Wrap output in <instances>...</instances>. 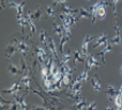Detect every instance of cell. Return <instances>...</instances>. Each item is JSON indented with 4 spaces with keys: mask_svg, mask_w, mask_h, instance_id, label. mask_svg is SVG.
Listing matches in <instances>:
<instances>
[{
    "mask_svg": "<svg viewBox=\"0 0 122 110\" xmlns=\"http://www.w3.org/2000/svg\"><path fill=\"white\" fill-rule=\"evenodd\" d=\"M7 2H8V7L14 8V9L17 12V13H16V17L23 16V8L25 6V1H24V0L21 1V2H15L13 0H7Z\"/></svg>",
    "mask_w": 122,
    "mask_h": 110,
    "instance_id": "1",
    "label": "cell"
},
{
    "mask_svg": "<svg viewBox=\"0 0 122 110\" xmlns=\"http://www.w3.org/2000/svg\"><path fill=\"white\" fill-rule=\"evenodd\" d=\"M16 51H19V49H17V43L15 40H13L12 42H9L8 44L6 45V49H5V55H6L7 58H12L14 55H15V52Z\"/></svg>",
    "mask_w": 122,
    "mask_h": 110,
    "instance_id": "2",
    "label": "cell"
},
{
    "mask_svg": "<svg viewBox=\"0 0 122 110\" xmlns=\"http://www.w3.org/2000/svg\"><path fill=\"white\" fill-rule=\"evenodd\" d=\"M36 57H37V60L41 63V64H46V62H47V59H48L46 50L43 48V46H37L36 48Z\"/></svg>",
    "mask_w": 122,
    "mask_h": 110,
    "instance_id": "3",
    "label": "cell"
},
{
    "mask_svg": "<svg viewBox=\"0 0 122 110\" xmlns=\"http://www.w3.org/2000/svg\"><path fill=\"white\" fill-rule=\"evenodd\" d=\"M47 48L51 51V53L53 56V58L59 60V52H58V48H56V44H55L54 40L52 37H48V42H47Z\"/></svg>",
    "mask_w": 122,
    "mask_h": 110,
    "instance_id": "4",
    "label": "cell"
},
{
    "mask_svg": "<svg viewBox=\"0 0 122 110\" xmlns=\"http://www.w3.org/2000/svg\"><path fill=\"white\" fill-rule=\"evenodd\" d=\"M16 43H17V49H19V51L21 52V55L23 56V57H25L27 53L29 52V50H30V46H29V44H28L27 42L24 41V40H15Z\"/></svg>",
    "mask_w": 122,
    "mask_h": 110,
    "instance_id": "5",
    "label": "cell"
},
{
    "mask_svg": "<svg viewBox=\"0 0 122 110\" xmlns=\"http://www.w3.org/2000/svg\"><path fill=\"white\" fill-rule=\"evenodd\" d=\"M92 38H93L92 36L88 35V36H85V38H84L83 42H82L81 52H82V55L84 56V57H88V55H89V42L91 41Z\"/></svg>",
    "mask_w": 122,
    "mask_h": 110,
    "instance_id": "6",
    "label": "cell"
},
{
    "mask_svg": "<svg viewBox=\"0 0 122 110\" xmlns=\"http://www.w3.org/2000/svg\"><path fill=\"white\" fill-rule=\"evenodd\" d=\"M20 89H21V81L17 80L16 82H14L13 85H12V87H10L9 89H4L1 93H2V94H16Z\"/></svg>",
    "mask_w": 122,
    "mask_h": 110,
    "instance_id": "7",
    "label": "cell"
},
{
    "mask_svg": "<svg viewBox=\"0 0 122 110\" xmlns=\"http://www.w3.org/2000/svg\"><path fill=\"white\" fill-rule=\"evenodd\" d=\"M15 95V101H16V103L19 104V109L21 110H24L28 108L27 103H25V97H27V95H23V96H20V95H17V93L16 94H14Z\"/></svg>",
    "mask_w": 122,
    "mask_h": 110,
    "instance_id": "8",
    "label": "cell"
},
{
    "mask_svg": "<svg viewBox=\"0 0 122 110\" xmlns=\"http://www.w3.org/2000/svg\"><path fill=\"white\" fill-rule=\"evenodd\" d=\"M105 94L107 95L108 100H111V101H114V97H115V95L117 94V89H116L113 85H107Z\"/></svg>",
    "mask_w": 122,
    "mask_h": 110,
    "instance_id": "9",
    "label": "cell"
},
{
    "mask_svg": "<svg viewBox=\"0 0 122 110\" xmlns=\"http://www.w3.org/2000/svg\"><path fill=\"white\" fill-rule=\"evenodd\" d=\"M99 66H100V63L97 62L95 57L89 53L88 57H86V67L88 69H93V67H99Z\"/></svg>",
    "mask_w": 122,
    "mask_h": 110,
    "instance_id": "10",
    "label": "cell"
},
{
    "mask_svg": "<svg viewBox=\"0 0 122 110\" xmlns=\"http://www.w3.org/2000/svg\"><path fill=\"white\" fill-rule=\"evenodd\" d=\"M107 42H108V40H107V34H106V33H102L100 36H98V37L96 38V43L93 44V48H98V46L105 45Z\"/></svg>",
    "mask_w": 122,
    "mask_h": 110,
    "instance_id": "11",
    "label": "cell"
},
{
    "mask_svg": "<svg viewBox=\"0 0 122 110\" xmlns=\"http://www.w3.org/2000/svg\"><path fill=\"white\" fill-rule=\"evenodd\" d=\"M114 104L116 109H122V85L120 86V89L117 90V94L114 97Z\"/></svg>",
    "mask_w": 122,
    "mask_h": 110,
    "instance_id": "12",
    "label": "cell"
},
{
    "mask_svg": "<svg viewBox=\"0 0 122 110\" xmlns=\"http://www.w3.org/2000/svg\"><path fill=\"white\" fill-rule=\"evenodd\" d=\"M73 59H74V66L76 67L78 63H82L84 60V56L82 55L81 50H74V53H73Z\"/></svg>",
    "mask_w": 122,
    "mask_h": 110,
    "instance_id": "13",
    "label": "cell"
},
{
    "mask_svg": "<svg viewBox=\"0 0 122 110\" xmlns=\"http://www.w3.org/2000/svg\"><path fill=\"white\" fill-rule=\"evenodd\" d=\"M77 12H78V9H74L71 7H68L65 4L61 5V7H60V13H63V14H66V15H75Z\"/></svg>",
    "mask_w": 122,
    "mask_h": 110,
    "instance_id": "14",
    "label": "cell"
},
{
    "mask_svg": "<svg viewBox=\"0 0 122 110\" xmlns=\"http://www.w3.org/2000/svg\"><path fill=\"white\" fill-rule=\"evenodd\" d=\"M31 15H32V19H34V21L36 23L39 22L41 19V15H43V9L41 8V6L36 7L34 9V12H31Z\"/></svg>",
    "mask_w": 122,
    "mask_h": 110,
    "instance_id": "15",
    "label": "cell"
},
{
    "mask_svg": "<svg viewBox=\"0 0 122 110\" xmlns=\"http://www.w3.org/2000/svg\"><path fill=\"white\" fill-rule=\"evenodd\" d=\"M92 15H91V11L88 9V8H84V7H82L78 9V17L80 19H90Z\"/></svg>",
    "mask_w": 122,
    "mask_h": 110,
    "instance_id": "16",
    "label": "cell"
},
{
    "mask_svg": "<svg viewBox=\"0 0 122 110\" xmlns=\"http://www.w3.org/2000/svg\"><path fill=\"white\" fill-rule=\"evenodd\" d=\"M53 31H54L55 35H58L60 38H62L65 36V28L62 24H58V23H54L53 24Z\"/></svg>",
    "mask_w": 122,
    "mask_h": 110,
    "instance_id": "17",
    "label": "cell"
},
{
    "mask_svg": "<svg viewBox=\"0 0 122 110\" xmlns=\"http://www.w3.org/2000/svg\"><path fill=\"white\" fill-rule=\"evenodd\" d=\"M112 42V44L113 45H119L120 43H121V34H120V29L117 26H115V35H114V37L111 40Z\"/></svg>",
    "mask_w": 122,
    "mask_h": 110,
    "instance_id": "18",
    "label": "cell"
},
{
    "mask_svg": "<svg viewBox=\"0 0 122 110\" xmlns=\"http://www.w3.org/2000/svg\"><path fill=\"white\" fill-rule=\"evenodd\" d=\"M20 81L22 85H24V87L27 88V90H29V88H30V85H31V78H30V75L29 74H23L22 75V78L20 79Z\"/></svg>",
    "mask_w": 122,
    "mask_h": 110,
    "instance_id": "19",
    "label": "cell"
},
{
    "mask_svg": "<svg viewBox=\"0 0 122 110\" xmlns=\"http://www.w3.org/2000/svg\"><path fill=\"white\" fill-rule=\"evenodd\" d=\"M92 87L96 92H99L102 89V82H100V79L98 78L97 75L92 76Z\"/></svg>",
    "mask_w": 122,
    "mask_h": 110,
    "instance_id": "20",
    "label": "cell"
},
{
    "mask_svg": "<svg viewBox=\"0 0 122 110\" xmlns=\"http://www.w3.org/2000/svg\"><path fill=\"white\" fill-rule=\"evenodd\" d=\"M70 37H71V35L65 34V36H63L62 38H60V51H61V53H63L65 45H66V43H67V42L70 40Z\"/></svg>",
    "mask_w": 122,
    "mask_h": 110,
    "instance_id": "21",
    "label": "cell"
},
{
    "mask_svg": "<svg viewBox=\"0 0 122 110\" xmlns=\"http://www.w3.org/2000/svg\"><path fill=\"white\" fill-rule=\"evenodd\" d=\"M8 72H9V74L10 75H17L19 73H21V71L19 69V67L16 66V65H14V64H9L8 65Z\"/></svg>",
    "mask_w": 122,
    "mask_h": 110,
    "instance_id": "22",
    "label": "cell"
},
{
    "mask_svg": "<svg viewBox=\"0 0 122 110\" xmlns=\"http://www.w3.org/2000/svg\"><path fill=\"white\" fill-rule=\"evenodd\" d=\"M111 51H112V46H111V44L107 42V43L105 44V48L102 49V51L98 53L99 56H102V63H105V59H104V58H105V55H106L107 52H111Z\"/></svg>",
    "mask_w": 122,
    "mask_h": 110,
    "instance_id": "23",
    "label": "cell"
},
{
    "mask_svg": "<svg viewBox=\"0 0 122 110\" xmlns=\"http://www.w3.org/2000/svg\"><path fill=\"white\" fill-rule=\"evenodd\" d=\"M45 13H46V15H47L50 19L55 20V11L52 6H46L45 7Z\"/></svg>",
    "mask_w": 122,
    "mask_h": 110,
    "instance_id": "24",
    "label": "cell"
},
{
    "mask_svg": "<svg viewBox=\"0 0 122 110\" xmlns=\"http://www.w3.org/2000/svg\"><path fill=\"white\" fill-rule=\"evenodd\" d=\"M70 59H71V51H67L66 53H62L60 64H69Z\"/></svg>",
    "mask_w": 122,
    "mask_h": 110,
    "instance_id": "25",
    "label": "cell"
},
{
    "mask_svg": "<svg viewBox=\"0 0 122 110\" xmlns=\"http://www.w3.org/2000/svg\"><path fill=\"white\" fill-rule=\"evenodd\" d=\"M39 40H41V44H43L44 46H46V48H47L48 37H47V35H46V33H45V30H43V31H41V34H39Z\"/></svg>",
    "mask_w": 122,
    "mask_h": 110,
    "instance_id": "26",
    "label": "cell"
},
{
    "mask_svg": "<svg viewBox=\"0 0 122 110\" xmlns=\"http://www.w3.org/2000/svg\"><path fill=\"white\" fill-rule=\"evenodd\" d=\"M61 81H62L63 86H69L71 83V74H63Z\"/></svg>",
    "mask_w": 122,
    "mask_h": 110,
    "instance_id": "27",
    "label": "cell"
},
{
    "mask_svg": "<svg viewBox=\"0 0 122 110\" xmlns=\"http://www.w3.org/2000/svg\"><path fill=\"white\" fill-rule=\"evenodd\" d=\"M88 76H89V69L86 67V69H84V71L82 72L81 74L78 75V78L81 79L82 82H84V81H86V80H88Z\"/></svg>",
    "mask_w": 122,
    "mask_h": 110,
    "instance_id": "28",
    "label": "cell"
},
{
    "mask_svg": "<svg viewBox=\"0 0 122 110\" xmlns=\"http://www.w3.org/2000/svg\"><path fill=\"white\" fill-rule=\"evenodd\" d=\"M28 72V65L25 64V60H24V57L21 59V73L22 74H27Z\"/></svg>",
    "mask_w": 122,
    "mask_h": 110,
    "instance_id": "29",
    "label": "cell"
},
{
    "mask_svg": "<svg viewBox=\"0 0 122 110\" xmlns=\"http://www.w3.org/2000/svg\"><path fill=\"white\" fill-rule=\"evenodd\" d=\"M120 1L121 0H113V12H114V15L116 16V11H117V5L120 4Z\"/></svg>",
    "mask_w": 122,
    "mask_h": 110,
    "instance_id": "30",
    "label": "cell"
},
{
    "mask_svg": "<svg viewBox=\"0 0 122 110\" xmlns=\"http://www.w3.org/2000/svg\"><path fill=\"white\" fill-rule=\"evenodd\" d=\"M86 109H97L96 102H88V108Z\"/></svg>",
    "mask_w": 122,
    "mask_h": 110,
    "instance_id": "31",
    "label": "cell"
},
{
    "mask_svg": "<svg viewBox=\"0 0 122 110\" xmlns=\"http://www.w3.org/2000/svg\"><path fill=\"white\" fill-rule=\"evenodd\" d=\"M68 0H55L54 4H56V5H63V4H66Z\"/></svg>",
    "mask_w": 122,
    "mask_h": 110,
    "instance_id": "32",
    "label": "cell"
},
{
    "mask_svg": "<svg viewBox=\"0 0 122 110\" xmlns=\"http://www.w3.org/2000/svg\"><path fill=\"white\" fill-rule=\"evenodd\" d=\"M5 1H6V0H0V4H1V9H4V8H5Z\"/></svg>",
    "mask_w": 122,
    "mask_h": 110,
    "instance_id": "33",
    "label": "cell"
},
{
    "mask_svg": "<svg viewBox=\"0 0 122 110\" xmlns=\"http://www.w3.org/2000/svg\"><path fill=\"white\" fill-rule=\"evenodd\" d=\"M120 73H121V75H122V66H121V69H120Z\"/></svg>",
    "mask_w": 122,
    "mask_h": 110,
    "instance_id": "34",
    "label": "cell"
},
{
    "mask_svg": "<svg viewBox=\"0 0 122 110\" xmlns=\"http://www.w3.org/2000/svg\"><path fill=\"white\" fill-rule=\"evenodd\" d=\"M52 1H53V2H54V1H55V0H52Z\"/></svg>",
    "mask_w": 122,
    "mask_h": 110,
    "instance_id": "35",
    "label": "cell"
}]
</instances>
